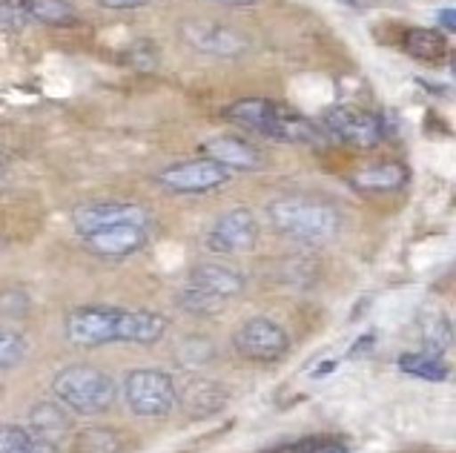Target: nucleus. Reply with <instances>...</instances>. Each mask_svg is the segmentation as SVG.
Here are the masks:
<instances>
[{"instance_id":"1","label":"nucleus","mask_w":456,"mask_h":453,"mask_svg":"<svg viewBox=\"0 0 456 453\" xmlns=\"http://www.w3.org/2000/svg\"><path fill=\"white\" fill-rule=\"evenodd\" d=\"M167 333V319L150 310L124 307H77L67 319V339L75 347H103L115 342L155 344Z\"/></svg>"},{"instance_id":"2","label":"nucleus","mask_w":456,"mask_h":453,"mask_svg":"<svg viewBox=\"0 0 456 453\" xmlns=\"http://www.w3.org/2000/svg\"><path fill=\"white\" fill-rule=\"evenodd\" d=\"M224 118L247 133H258L281 144H319L322 141V129L316 124L267 98H244L230 103Z\"/></svg>"},{"instance_id":"3","label":"nucleus","mask_w":456,"mask_h":453,"mask_svg":"<svg viewBox=\"0 0 456 453\" xmlns=\"http://www.w3.org/2000/svg\"><path fill=\"white\" fill-rule=\"evenodd\" d=\"M267 218L279 236L296 244H307V247L330 241L342 227V215L336 213V206L310 196L273 198L267 204Z\"/></svg>"},{"instance_id":"4","label":"nucleus","mask_w":456,"mask_h":453,"mask_svg":"<svg viewBox=\"0 0 456 453\" xmlns=\"http://www.w3.org/2000/svg\"><path fill=\"white\" fill-rule=\"evenodd\" d=\"M52 393L58 402L77 413V417H98V413L110 410L118 399V384L98 368L89 365H72L55 373L52 379Z\"/></svg>"},{"instance_id":"5","label":"nucleus","mask_w":456,"mask_h":453,"mask_svg":"<svg viewBox=\"0 0 456 453\" xmlns=\"http://www.w3.org/2000/svg\"><path fill=\"white\" fill-rule=\"evenodd\" d=\"M124 402L133 417L164 419L178 405V384L164 370H133L124 379Z\"/></svg>"},{"instance_id":"6","label":"nucleus","mask_w":456,"mask_h":453,"mask_svg":"<svg viewBox=\"0 0 456 453\" xmlns=\"http://www.w3.org/2000/svg\"><path fill=\"white\" fill-rule=\"evenodd\" d=\"M232 347L236 353L247 361H256V365H273L288 356L290 351V336L279 321H273L267 316H253L247 319L239 330L232 333Z\"/></svg>"},{"instance_id":"7","label":"nucleus","mask_w":456,"mask_h":453,"mask_svg":"<svg viewBox=\"0 0 456 453\" xmlns=\"http://www.w3.org/2000/svg\"><path fill=\"white\" fill-rule=\"evenodd\" d=\"M230 181V170L213 158H195L184 164H173L155 175V184L175 196H201L224 187Z\"/></svg>"},{"instance_id":"8","label":"nucleus","mask_w":456,"mask_h":453,"mask_svg":"<svg viewBox=\"0 0 456 453\" xmlns=\"http://www.w3.org/2000/svg\"><path fill=\"white\" fill-rule=\"evenodd\" d=\"M322 124L330 135L359 150H370L385 141V121L376 112L359 107H333L324 112Z\"/></svg>"},{"instance_id":"9","label":"nucleus","mask_w":456,"mask_h":453,"mask_svg":"<svg viewBox=\"0 0 456 453\" xmlns=\"http://www.w3.org/2000/svg\"><path fill=\"white\" fill-rule=\"evenodd\" d=\"M207 250L221 253V255H236V253H250L258 244V222L250 210H230L218 218V222L207 232Z\"/></svg>"},{"instance_id":"10","label":"nucleus","mask_w":456,"mask_h":453,"mask_svg":"<svg viewBox=\"0 0 456 453\" xmlns=\"http://www.w3.org/2000/svg\"><path fill=\"white\" fill-rule=\"evenodd\" d=\"M147 239H150V222H118L81 236L84 247L101 258H126L144 247Z\"/></svg>"},{"instance_id":"11","label":"nucleus","mask_w":456,"mask_h":453,"mask_svg":"<svg viewBox=\"0 0 456 453\" xmlns=\"http://www.w3.org/2000/svg\"><path fill=\"white\" fill-rule=\"evenodd\" d=\"M181 35L184 41L204 52V55H216V58H239L247 52V37L230 26H218V23H204V20H187L181 26Z\"/></svg>"},{"instance_id":"12","label":"nucleus","mask_w":456,"mask_h":453,"mask_svg":"<svg viewBox=\"0 0 456 453\" xmlns=\"http://www.w3.org/2000/svg\"><path fill=\"white\" fill-rule=\"evenodd\" d=\"M118 222H150V213L129 201H84L72 213V224L77 230V236Z\"/></svg>"},{"instance_id":"13","label":"nucleus","mask_w":456,"mask_h":453,"mask_svg":"<svg viewBox=\"0 0 456 453\" xmlns=\"http://www.w3.org/2000/svg\"><path fill=\"white\" fill-rule=\"evenodd\" d=\"M184 284H190V287L201 290L207 295H213V299L230 304L236 295H241L244 290V276L239 273V270H232L227 264H216V262H207V264H199L190 270V276L184 279Z\"/></svg>"},{"instance_id":"14","label":"nucleus","mask_w":456,"mask_h":453,"mask_svg":"<svg viewBox=\"0 0 456 453\" xmlns=\"http://www.w3.org/2000/svg\"><path fill=\"white\" fill-rule=\"evenodd\" d=\"M201 152L207 158H213L218 164H224L227 170H262L265 166V155L256 144L244 138H232V135H216L207 138L201 144Z\"/></svg>"},{"instance_id":"15","label":"nucleus","mask_w":456,"mask_h":453,"mask_svg":"<svg viewBox=\"0 0 456 453\" xmlns=\"http://www.w3.org/2000/svg\"><path fill=\"white\" fill-rule=\"evenodd\" d=\"M408 166L405 164H379V166H368L354 175V187L362 192H370V196H385V192H396L408 184Z\"/></svg>"},{"instance_id":"16","label":"nucleus","mask_w":456,"mask_h":453,"mask_svg":"<svg viewBox=\"0 0 456 453\" xmlns=\"http://www.w3.org/2000/svg\"><path fill=\"white\" fill-rule=\"evenodd\" d=\"M0 453H61L52 439L37 436L29 425H6L0 436Z\"/></svg>"},{"instance_id":"17","label":"nucleus","mask_w":456,"mask_h":453,"mask_svg":"<svg viewBox=\"0 0 456 453\" xmlns=\"http://www.w3.org/2000/svg\"><path fill=\"white\" fill-rule=\"evenodd\" d=\"M405 52L416 61L425 63H436L445 58L448 52V41L445 35L436 29H425V26H413V29L405 32Z\"/></svg>"},{"instance_id":"18","label":"nucleus","mask_w":456,"mask_h":453,"mask_svg":"<svg viewBox=\"0 0 456 453\" xmlns=\"http://www.w3.org/2000/svg\"><path fill=\"white\" fill-rule=\"evenodd\" d=\"M29 428L37 433V436H44V439H55L63 433V431H69V417L63 413V405H52V402H41V405H35L32 413H29Z\"/></svg>"},{"instance_id":"19","label":"nucleus","mask_w":456,"mask_h":453,"mask_svg":"<svg viewBox=\"0 0 456 453\" xmlns=\"http://www.w3.org/2000/svg\"><path fill=\"white\" fill-rule=\"evenodd\" d=\"M399 370L408 376L425 379V382H445L448 379V365L434 353H402L399 356Z\"/></svg>"},{"instance_id":"20","label":"nucleus","mask_w":456,"mask_h":453,"mask_svg":"<svg viewBox=\"0 0 456 453\" xmlns=\"http://www.w3.org/2000/svg\"><path fill=\"white\" fill-rule=\"evenodd\" d=\"M29 18L46 26H72L77 23V12L69 0H23Z\"/></svg>"},{"instance_id":"21","label":"nucleus","mask_w":456,"mask_h":453,"mask_svg":"<svg viewBox=\"0 0 456 453\" xmlns=\"http://www.w3.org/2000/svg\"><path fill=\"white\" fill-rule=\"evenodd\" d=\"M419 330H422V344H425V353H434L442 356L445 351H451L453 344V328L448 316L442 313H431L419 321Z\"/></svg>"},{"instance_id":"22","label":"nucleus","mask_w":456,"mask_h":453,"mask_svg":"<svg viewBox=\"0 0 456 453\" xmlns=\"http://www.w3.org/2000/svg\"><path fill=\"white\" fill-rule=\"evenodd\" d=\"M75 453H124V439L112 428H86L75 436Z\"/></svg>"},{"instance_id":"23","label":"nucleus","mask_w":456,"mask_h":453,"mask_svg":"<svg viewBox=\"0 0 456 453\" xmlns=\"http://www.w3.org/2000/svg\"><path fill=\"white\" fill-rule=\"evenodd\" d=\"M26 353H29V344H26V339L18 333V330H4V342H0V361H4V370H12L18 368L20 361L26 359Z\"/></svg>"},{"instance_id":"24","label":"nucleus","mask_w":456,"mask_h":453,"mask_svg":"<svg viewBox=\"0 0 456 453\" xmlns=\"http://www.w3.org/2000/svg\"><path fill=\"white\" fill-rule=\"evenodd\" d=\"M124 61H126V67H133L138 72H152V69H159V49L150 41H135L126 49Z\"/></svg>"},{"instance_id":"25","label":"nucleus","mask_w":456,"mask_h":453,"mask_svg":"<svg viewBox=\"0 0 456 453\" xmlns=\"http://www.w3.org/2000/svg\"><path fill=\"white\" fill-rule=\"evenodd\" d=\"M0 20H4L6 32H20L26 20H32V18H29V12H26L23 0H0Z\"/></svg>"},{"instance_id":"26","label":"nucleus","mask_w":456,"mask_h":453,"mask_svg":"<svg viewBox=\"0 0 456 453\" xmlns=\"http://www.w3.org/2000/svg\"><path fill=\"white\" fill-rule=\"evenodd\" d=\"M328 439H316V436H310V439H298V442L293 445H281V448H273L267 453H313L319 445H324Z\"/></svg>"},{"instance_id":"27","label":"nucleus","mask_w":456,"mask_h":453,"mask_svg":"<svg viewBox=\"0 0 456 453\" xmlns=\"http://www.w3.org/2000/svg\"><path fill=\"white\" fill-rule=\"evenodd\" d=\"M95 4L103 9H138V6H147L150 0H95Z\"/></svg>"},{"instance_id":"28","label":"nucleus","mask_w":456,"mask_h":453,"mask_svg":"<svg viewBox=\"0 0 456 453\" xmlns=\"http://www.w3.org/2000/svg\"><path fill=\"white\" fill-rule=\"evenodd\" d=\"M436 18H439V26H442V29L456 32V9H442Z\"/></svg>"},{"instance_id":"29","label":"nucleus","mask_w":456,"mask_h":453,"mask_svg":"<svg viewBox=\"0 0 456 453\" xmlns=\"http://www.w3.org/2000/svg\"><path fill=\"white\" fill-rule=\"evenodd\" d=\"M313 453H347V448H345V445H338V442H330V439H328V442L319 445Z\"/></svg>"},{"instance_id":"30","label":"nucleus","mask_w":456,"mask_h":453,"mask_svg":"<svg viewBox=\"0 0 456 453\" xmlns=\"http://www.w3.org/2000/svg\"><path fill=\"white\" fill-rule=\"evenodd\" d=\"M213 4H224V6H253L258 0H213Z\"/></svg>"},{"instance_id":"31","label":"nucleus","mask_w":456,"mask_h":453,"mask_svg":"<svg viewBox=\"0 0 456 453\" xmlns=\"http://www.w3.org/2000/svg\"><path fill=\"white\" fill-rule=\"evenodd\" d=\"M451 75H453V81H456V52L451 55Z\"/></svg>"}]
</instances>
